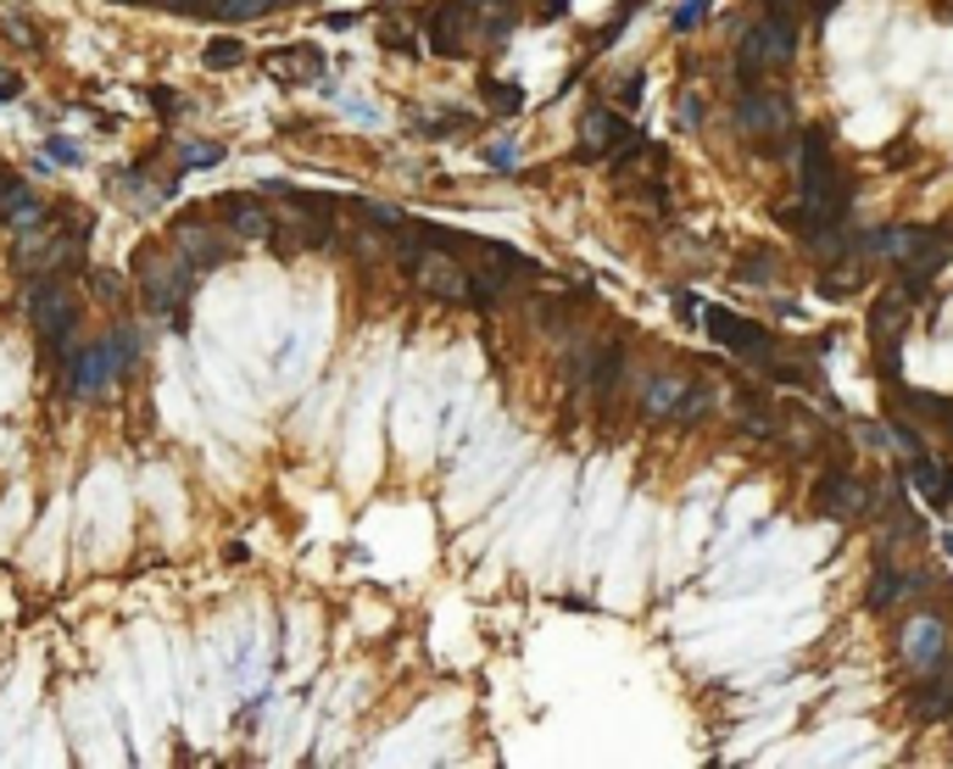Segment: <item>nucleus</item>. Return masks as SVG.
<instances>
[{"mask_svg": "<svg viewBox=\"0 0 953 769\" xmlns=\"http://www.w3.org/2000/svg\"><path fill=\"white\" fill-rule=\"evenodd\" d=\"M881 485L887 480H876V474H853V469L831 463L814 485V502H820V513H831L842 525H870L881 507Z\"/></svg>", "mask_w": 953, "mask_h": 769, "instance_id": "6e6552de", "label": "nucleus"}, {"mask_svg": "<svg viewBox=\"0 0 953 769\" xmlns=\"http://www.w3.org/2000/svg\"><path fill=\"white\" fill-rule=\"evenodd\" d=\"M107 352H112L118 380H123L129 369H140V329H134V323H118V329L107 334Z\"/></svg>", "mask_w": 953, "mask_h": 769, "instance_id": "412c9836", "label": "nucleus"}, {"mask_svg": "<svg viewBox=\"0 0 953 769\" xmlns=\"http://www.w3.org/2000/svg\"><path fill=\"white\" fill-rule=\"evenodd\" d=\"M0 223H7L12 234H29L40 223H51V207L34 196V185L12 179V174H0Z\"/></svg>", "mask_w": 953, "mask_h": 769, "instance_id": "a211bd4d", "label": "nucleus"}, {"mask_svg": "<svg viewBox=\"0 0 953 769\" xmlns=\"http://www.w3.org/2000/svg\"><path fill=\"white\" fill-rule=\"evenodd\" d=\"M263 67L280 78V84H318L324 78V56L313 45H285V51H269Z\"/></svg>", "mask_w": 953, "mask_h": 769, "instance_id": "6ab92c4d", "label": "nucleus"}, {"mask_svg": "<svg viewBox=\"0 0 953 769\" xmlns=\"http://www.w3.org/2000/svg\"><path fill=\"white\" fill-rule=\"evenodd\" d=\"M736 274H742V279H753V285H775V274H781V263H775L769 251H747Z\"/></svg>", "mask_w": 953, "mask_h": 769, "instance_id": "5701e85b", "label": "nucleus"}, {"mask_svg": "<svg viewBox=\"0 0 953 769\" xmlns=\"http://www.w3.org/2000/svg\"><path fill=\"white\" fill-rule=\"evenodd\" d=\"M185 12H212V0H190V7Z\"/></svg>", "mask_w": 953, "mask_h": 769, "instance_id": "e433bc0d", "label": "nucleus"}, {"mask_svg": "<svg viewBox=\"0 0 953 769\" xmlns=\"http://www.w3.org/2000/svg\"><path fill=\"white\" fill-rule=\"evenodd\" d=\"M0 23H7V29H12V40H18V45H29V51H40V34H34V29H29L23 18H0Z\"/></svg>", "mask_w": 953, "mask_h": 769, "instance_id": "c85d7f7f", "label": "nucleus"}, {"mask_svg": "<svg viewBox=\"0 0 953 769\" xmlns=\"http://www.w3.org/2000/svg\"><path fill=\"white\" fill-rule=\"evenodd\" d=\"M798 207H787V229H814V223H847V207H853V185H847V167L831 145L825 129H803L798 140Z\"/></svg>", "mask_w": 953, "mask_h": 769, "instance_id": "f257e3e1", "label": "nucleus"}, {"mask_svg": "<svg viewBox=\"0 0 953 769\" xmlns=\"http://www.w3.org/2000/svg\"><path fill=\"white\" fill-rule=\"evenodd\" d=\"M798 56V18H781V12H764L742 45H736V73H742V90H753L758 73H775V67H792Z\"/></svg>", "mask_w": 953, "mask_h": 769, "instance_id": "423d86ee", "label": "nucleus"}, {"mask_svg": "<svg viewBox=\"0 0 953 769\" xmlns=\"http://www.w3.org/2000/svg\"><path fill=\"white\" fill-rule=\"evenodd\" d=\"M45 156H51V162H78L84 151H78L73 140H62V134H51V140H45Z\"/></svg>", "mask_w": 953, "mask_h": 769, "instance_id": "cd10ccee", "label": "nucleus"}, {"mask_svg": "<svg viewBox=\"0 0 953 769\" xmlns=\"http://www.w3.org/2000/svg\"><path fill=\"white\" fill-rule=\"evenodd\" d=\"M642 134L620 118V112H609V107H585L580 112V156H620L625 145H636Z\"/></svg>", "mask_w": 953, "mask_h": 769, "instance_id": "dca6fc26", "label": "nucleus"}, {"mask_svg": "<svg viewBox=\"0 0 953 769\" xmlns=\"http://www.w3.org/2000/svg\"><path fill=\"white\" fill-rule=\"evenodd\" d=\"M680 118H686V129H698V118H703V101H698V96H686V101H680Z\"/></svg>", "mask_w": 953, "mask_h": 769, "instance_id": "72a5a7b5", "label": "nucleus"}, {"mask_svg": "<svg viewBox=\"0 0 953 769\" xmlns=\"http://www.w3.org/2000/svg\"><path fill=\"white\" fill-rule=\"evenodd\" d=\"M84 234H90V218H73V223H62L56 212H51V223H40V229H29V234H18V251H12V268L23 274V279H62L67 268H78L84 263Z\"/></svg>", "mask_w": 953, "mask_h": 769, "instance_id": "20e7f679", "label": "nucleus"}, {"mask_svg": "<svg viewBox=\"0 0 953 769\" xmlns=\"http://www.w3.org/2000/svg\"><path fill=\"white\" fill-rule=\"evenodd\" d=\"M112 380H118V369H112V352H107V340H96V347H78L73 358H67V391L73 396H107L112 391Z\"/></svg>", "mask_w": 953, "mask_h": 769, "instance_id": "f3484780", "label": "nucleus"}, {"mask_svg": "<svg viewBox=\"0 0 953 769\" xmlns=\"http://www.w3.org/2000/svg\"><path fill=\"white\" fill-rule=\"evenodd\" d=\"M836 7H842V0H809V12H820V18H825V12H836Z\"/></svg>", "mask_w": 953, "mask_h": 769, "instance_id": "c9c22d12", "label": "nucleus"}, {"mask_svg": "<svg viewBox=\"0 0 953 769\" xmlns=\"http://www.w3.org/2000/svg\"><path fill=\"white\" fill-rule=\"evenodd\" d=\"M201 62H207L212 73H218V67H240V62H245V45H240V40H212V45L201 51Z\"/></svg>", "mask_w": 953, "mask_h": 769, "instance_id": "b1692460", "label": "nucleus"}, {"mask_svg": "<svg viewBox=\"0 0 953 769\" xmlns=\"http://www.w3.org/2000/svg\"><path fill=\"white\" fill-rule=\"evenodd\" d=\"M709 12V0H680V12H675V29H698Z\"/></svg>", "mask_w": 953, "mask_h": 769, "instance_id": "a878e982", "label": "nucleus"}, {"mask_svg": "<svg viewBox=\"0 0 953 769\" xmlns=\"http://www.w3.org/2000/svg\"><path fill=\"white\" fill-rule=\"evenodd\" d=\"M569 369H574V385L580 391L609 402L620 391V380H625V347H620V340H574V347H569Z\"/></svg>", "mask_w": 953, "mask_h": 769, "instance_id": "f8f14e48", "label": "nucleus"}, {"mask_svg": "<svg viewBox=\"0 0 953 769\" xmlns=\"http://www.w3.org/2000/svg\"><path fill=\"white\" fill-rule=\"evenodd\" d=\"M931 585H936V574H931L925 563H892V558H881L870 591H864V608H870V614H892L898 603H909V596H925Z\"/></svg>", "mask_w": 953, "mask_h": 769, "instance_id": "4468645a", "label": "nucleus"}, {"mask_svg": "<svg viewBox=\"0 0 953 769\" xmlns=\"http://www.w3.org/2000/svg\"><path fill=\"white\" fill-rule=\"evenodd\" d=\"M196 279H201V268H190L173 245H140V251H134L140 301H145L156 318H167V323H185L190 296H196Z\"/></svg>", "mask_w": 953, "mask_h": 769, "instance_id": "7ed1b4c3", "label": "nucleus"}, {"mask_svg": "<svg viewBox=\"0 0 953 769\" xmlns=\"http://www.w3.org/2000/svg\"><path fill=\"white\" fill-rule=\"evenodd\" d=\"M167 245L185 256L190 268H223L229 256H234V234L218 223V218H173L167 223Z\"/></svg>", "mask_w": 953, "mask_h": 769, "instance_id": "9d476101", "label": "nucleus"}, {"mask_svg": "<svg viewBox=\"0 0 953 769\" xmlns=\"http://www.w3.org/2000/svg\"><path fill=\"white\" fill-rule=\"evenodd\" d=\"M380 40H385L391 51H413V40H407V29H396V23H391V29H385Z\"/></svg>", "mask_w": 953, "mask_h": 769, "instance_id": "f704fd0d", "label": "nucleus"}, {"mask_svg": "<svg viewBox=\"0 0 953 769\" xmlns=\"http://www.w3.org/2000/svg\"><path fill=\"white\" fill-rule=\"evenodd\" d=\"M898 658H903V669L920 680V674H936V669H947V619H936V614H909L903 625H898Z\"/></svg>", "mask_w": 953, "mask_h": 769, "instance_id": "9b49d317", "label": "nucleus"}, {"mask_svg": "<svg viewBox=\"0 0 953 769\" xmlns=\"http://www.w3.org/2000/svg\"><path fill=\"white\" fill-rule=\"evenodd\" d=\"M96 290L107 296V307H118V296H123V285H118V274H96Z\"/></svg>", "mask_w": 953, "mask_h": 769, "instance_id": "2f4dec72", "label": "nucleus"}, {"mask_svg": "<svg viewBox=\"0 0 953 769\" xmlns=\"http://www.w3.org/2000/svg\"><path fill=\"white\" fill-rule=\"evenodd\" d=\"M0 174H7V167H0Z\"/></svg>", "mask_w": 953, "mask_h": 769, "instance_id": "58836bf2", "label": "nucleus"}, {"mask_svg": "<svg viewBox=\"0 0 953 769\" xmlns=\"http://www.w3.org/2000/svg\"><path fill=\"white\" fill-rule=\"evenodd\" d=\"M151 107H156L162 118H173V112H179V96H173V90H151Z\"/></svg>", "mask_w": 953, "mask_h": 769, "instance_id": "473e14b6", "label": "nucleus"}, {"mask_svg": "<svg viewBox=\"0 0 953 769\" xmlns=\"http://www.w3.org/2000/svg\"><path fill=\"white\" fill-rule=\"evenodd\" d=\"M234 240H269L274 245V201L263 196V190H229V196H218L212 207H207Z\"/></svg>", "mask_w": 953, "mask_h": 769, "instance_id": "ddd939ff", "label": "nucleus"}, {"mask_svg": "<svg viewBox=\"0 0 953 769\" xmlns=\"http://www.w3.org/2000/svg\"><path fill=\"white\" fill-rule=\"evenodd\" d=\"M485 162L491 167H513V140H491L485 145Z\"/></svg>", "mask_w": 953, "mask_h": 769, "instance_id": "c756f323", "label": "nucleus"}, {"mask_svg": "<svg viewBox=\"0 0 953 769\" xmlns=\"http://www.w3.org/2000/svg\"><path fill=\"white\" fill-rule=\"evenodd\" d=\"M485 96H491V107H502V112H518V90H513V84H485Z\"/></svg>", "mask_w": 953, "mask_h": 769, "instance_id": "bb28decb", "label": "nucleus"}, {"mask_svg": "<svg viewBox=\"0 0 953 769\" xmlns=\"http://www.w3.org/2000/svg\"><path fill=\"white\" fill-rule=\"evenodd\" d=\"M151 7H185V0H151Z\"/></svg>", "mask_w": 953, "mask_h": 769, "instance_id": "4c0bfd02", "label": "nucleus"}, {"mask_svg": "<svg viewBox=\"0 0 953 769\" xmlns=\"http://www.w3.org/2000/svg\"><path fill=\"white\" fill-rule=\"evenodd\" d=\"M223 162V145L218 140H185L179 145V167L173 174H190V167H218Z\"/></svg>", "mask_w": 953, "mask_h": 769, "instance_id": "4be33fe9", "label": "nucleus"}, {"mask_svg": "<svg viewBox=\"0 0 953 769\" xmlns=\"http://www.w3.org/2000/svg\"><path fill=\"white\" fill-rule=\"evenodd\" d=\"M29 323L51 347L56 363H67L78 352V296L62 279H34L29 285Z\"/></svg>", "mask_w": 953, "mask_h": 769, "instance_id": "0eeeda50", "label": "nucleus"}, {"mask_svg": "<svg viewBox=\"0 0 953 769\" xmlns=\"http://www.w3.org/2000/svg\"><path fill=\"white\" fill-rule=\"evenodd\" d=\"M458 129H463L458 112H447V118H424V123H418V134H429V140H452Z\"/></svg>", "mask_w": 953, "mask_h": 769, "instance_id": "393cba45", "label": "nucleus"}, {"mask_svg": "<svg viewBox=\"0 0 953 769\" xmlns=\"http://www.w3.org/2000/svg\"><path fill=\"white\" fill-rule=\"evenodd\" d=\"M429 51L436 56H469L474 51V34H480V18L469 0H447V7H436V18H429Z\"/></svg>", "mask_w": 953, "mask_h": 769, "instance_id": "2eb2a0df", "label": "nucleus"}, {"mask_svg": "<svg viewBox=\"0 0 953 769\" xmlns=\"http://www.w3.org/2000/svg\"><path fill=\"white\" fill-rule=\"evenodd\" d=\"M703 329L714 334V347H725L736 363L758 369L764 380L792 385V391H814V369L798 358L803 347H792V340H781V334H769L764 323H753V318H742L731 307H709L703 312Z\"/></svg>", "mask_w": 953, "mask_h": 769, "instance_id": "f03ea898", "label": "nucleus"}, {"mask_svg": "<svg viewBox=\"0 0 953 769\" xmlns=\"http://www.w3.org/2000/svg\"><path fill=\"white\" fill-rule=\"evenodd\" d=\"M636 407L653 424H703L720 407V396H714V385L686 380V374H647L636 391Z\"/></svg>", "mask_w": 953, "mask_h": 769, "instance_id": "39448f33", "label": "nucleus"}, {"mask_svg": "<svg viewBox=\"0 0 953 769\" xmlns=\"http://www.w3.org/2000/svg\"><path fill=\"white\" fill-rule=\"evenodd\" d=\"M736 134L775 151V145H787L792 140V101L787 96H775V90H742L736 96Z\"/></svg>", "mask_w": 953, "mask_h": 769, "instance_id": "1a4fd4ad", "label": "nucleus"}, {"mask_svg": "<svg viewBox=\"0 0 953 769\" xmlns=\"http://www.w3.org/2000/svg\"><path fill=\"white\" fill-rule=\"evenodd\" d=\"M18 96H23V78L12 67H0V101H18Z\"/></svg>", "mask_w": 953, "mask_h": 769, "instance_id": "7c9ffc66", "label": "nucleus"}, {"mask_svg": "<svg viewBox=\"0 0 953 769\" xmlns=\"http://www.w3.org/2000/svg\"><path fill=\"white\" fill-rule=\"evenodd\" d=\"M892 413H914L925 424H942L953 436V402L947 396H931V391H892Z\"/></svg>", "mask_w": 953, "mask_h": 769, "instance_id": "aec40b11", "label": "nucleus"}]
</instances>
